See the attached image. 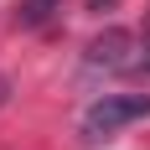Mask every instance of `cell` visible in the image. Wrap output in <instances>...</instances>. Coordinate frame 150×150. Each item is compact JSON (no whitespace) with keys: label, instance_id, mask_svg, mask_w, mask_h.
<instances>
[{"label":"cell","instance_id":"1","mask_svg":"<svg viewBox=\"0 0 150 150\" xmlns=\"http://www.w3.org/2000/svg\"><path fill=\"white\" fill-rule=\"evenodd\" d=\"M145 114H150V93H104L83 114V140H109L129 124H140Z\"/></svg>","mask_w":150,"mask_h":150},{"label":"cell","instance_id":"2","mask_svg":"<svg viewBox=\"0 0 150 150\" xmlns=\"http://www.w3.org/2000/svg\"><path fill=\"white\" fill-rule=\"evenodd\" d=\"M88 67H104V73H129V67H140L135 36L119 31V26H109L104 36H93L88 42Z\"/></svg>","mask_w":150,"mask_h":150},{"label":"cell","instance_id":"3","mask_svg":"<svg viewBox=\"0 0 150 150\" xmlns=\"http://www.w3.org/2000/svg\"><path fill=\"white\" fill-rule=\"evenodd\" d=\"M57 11H62V0H21V26L36 31V26H47Z\"/></svg>","mask_w":150,"mask_h":150},{"label":"cell","instance_id":"4","mask_svg":"<svg viewBox=\"0 0 150 150\" xmlns=\"http://www.w3.org/2000/svg\"><path fill=\"white\" fill-rule=\"evenodd\" d=\"M114 5H119V0H88V11H98V16H104V11H114Z\"/></svg>","mask_w":150,"mask_h":150},{"label":"cell","instance_id":"5","mask_svg":"<svg viewBox=\"0 0 150 150\" xmlns=\"http://www.w3.org/2000/svg\"><path fill=\"white\" fill-rule=\"evenodd\" d=\"M0 98H5V78H0Z\"/></svg>","mask_w":150,"mask_h":150}]
</instances>
